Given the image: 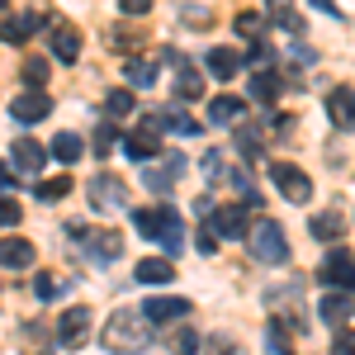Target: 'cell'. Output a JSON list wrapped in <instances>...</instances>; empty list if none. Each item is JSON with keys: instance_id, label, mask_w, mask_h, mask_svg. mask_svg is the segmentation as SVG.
Segmentation results:
<instances>
[{"instance_id": "1", "label": "cell", "mask_w": 355, "mask_h": 355, "mask_svg": "<svg viewBox=\"0 0 355 355\" xmlns=\"http://www.w3.org/2000/svg\"><path fill=\"white\" fill-rule=\"evenodd\" d=\"M133 227L147 237V242H162L166 251H180V242H185V223H180V214H175L171 204L137 209V214H133Z\"/></svg>"}, {"instance_id": "2", "label": "cell", "mask_w": 355, "mask_h": 355, "mask_svg": "<svg viewBox=\"0 0 355 355\" xmlns=\"http://www.w3.org/2000/svg\"><path fill=\"white\" fill-rule=\"evenodd\" d=\"M147 341H152V322H147L137 308H119L110 322H105V346H110V351L133 355V351H142Z\"/></svg>"}, {"instance_id": "3", "label": "cell", "mask_w": 355, "mask_h": 355, "mask_svg": "<svg viewBox=\"0 0 355 355\" xmlns=\"http://www.w3.org/2000/svg\"><path fill=\"white\" fill-rule=\"evenodd\" d=\"M246 237H251V256L256 261H266V266H284L289 261V242H284V232H279L275 218H256Z\"/></svg>"}, {"instance_id": "4", "label": "cell", "mask_w": 355, "mask_h": 355, "mask_svg": "<svg viewBox=\"0 0 355 355\" xmlns=\"http://www.w3.org/2000/svg\"><path fill=\"white\" fill-rule=\"evenodd\" d=\"M270 180L289 204H308V199H313V180H308L294 162H270Z\"/></svg>"}, {"instance_id": "5", "label": "cell", "mask_w": 355, "mask_h": 355, "mask_svg": "<svg viewBox=\"0 0 355 355\" xmlns=\"http://www.w3.org/2000/svg\"><path fill=\"white\" fill-rule=\"evenodd\" d=\"M71 237L85 246V256H90V261H114V256L123 251V237L110 232V227H71Z\"/></svg>"}, {"instance_id": "6", "label": "cell", "mask_w": 355, "mask_h": 355, "mask_svg": "<svg viewBox=\"0 0 355 355\" xmlns=\"http://www.w3.org/2000/svg\"><path fill=\"white\" fill-rule=\"evenodd\" d=\"M123 147H128V157H137V162H157V152H162V123L157 119H142L133 133L123 137Z\"/></svg>"}, {"instance_id": "7", "label": "cell", "mask_w": 355, "mask_h": 355, "mask_svg": "<svg viewBox=\"0 0 355 355\" xmlns=\"http://www.w3.org/2000/svg\"><path fill=\"white\" fill-rule=\"evenodd\" d=\"M90 204L100 214H114V209H128V185L114 180V175H95L90 180Z\"/></svg>"}, {"instance_id": "8", "label": "cell", "mask_w": 355, "mask_h": 355, "mask_svg": "<svg viewBox=\"0 0 355 355\" xmlns=\"http://www.w3.org/2000/svg\"><path fill=\"white\" fill-rule=\"evenodd\" d=\"M322 284H331V289H355V256L346 246L327 251V261H322Z\"/></svg>"}, {"instance_id": "9", "label": "cell", "mask_w": 355, "mask_h": 355, "mask_svg": "<svg viewBox=\"0 0 355 355\" xmlns=\"http://www.w3.org/2000/svg\"><path fill=\"white\" fill-rule=\"evenodd\" d=\"M90 322H95V318H90V308H67V313H62V322H57V341H62V346H71V351L85 346Z\"/></svg>"}, {"instance_id": "10", "label": "cell", "mask_w": 355, "mask_h": 355, "mask_svg": "<svg viewBox=\"0 0 355 355\" xmlns=\"http://www.w3.org/2000/svg\"><path fill=\"white\" fill-rule=\"evenodd\" d=\"M180 171H185V157H180V152L162 157V166H147V190L171 194V190H175V180H180Z\"/></svg>"}, {"instance_id": "11", "label": "cell", "mask_w": 355, "mask_h": 355, "mask_svg": "<svg viewBox=\"0 0 355 355\" xmlns=\"http://www.w3.org/2000/svg\"><path fill=\"white\" fill-rule=\"evenodd\" d=\"M209 227H214V237H246V232H251V223H246V214L237 204H218L214 218H209Z\"/></svg>"}, {"instance_id": "12", "label": "cell", "mask_w": 355, "mask_h": 355, "mask_svg": "<svg viewBox=\"0 0 355 355\" xmlns=\"http://www.w3.org/2000/svg\"><path fill=\"white\" fill-rule=\"evenodd\" d=\"M327 114H331V123H336V128H346V133L355 128V90H351V85H331Z\"/></svg>"}, {"instance_id": "13", "label": "cell", "mask_w": 355, "mask_h": 355, "mask_svg": "<svg viewBox=\"0 0 355 355\" xmlns=\"http://www.w3.org/2000/svg\"><path fill=\"white\" fill-rule=\"evenodd\" d=\"M10 152H15V166H19L24 175H38V171L48 166V147H38L33 137H15Z\"/></svg>"}, {"instance_id": "14", "label": "cell", "mask_w": 355, "mask_h": 355, "mask_svg": "<svg viewBox=\"0 0 355 355\" xmlns=\"http://www.w3.org/2000/svg\"><path fill=\"white\" fill-rule=\"evenodd\" d=\"M10 114H15L19 123H38V119H48V114H53V100H48L43 90H24V95L10 105Z\"/></svg>"}, {"instance_id": "15", "label": "cell", "mask_w": 355, "mask_h": 355, "mask_svg": "<svg viewBox=\"0 0 355 355\" xmlns=\"http://www.w3.org/2000/svg\"><path fill=\"white\" fill-rule=\"evenodd\" d=\"M33 256H38V251H33V242H24V237H5V242H0V266H5V270H28Z\"/></svg>"}, {"instance_id": "16", "label": "cell", "mask_w": 355, "mask_h": 355, "mask_svg": "<svg viewBox=\"0 0 355 355\" xmlns=\"http://www.w3.org/2000/svg\"><path fill=\"white\" fill-rule=\"evenodd\" d=\"M204 67H209V76H218V81H232V76L242 71V53H232V48H209Z\"/></svg>"}, {"instance_id": "17", "label": "cell", "mask_w": 355, "mask_h": 355, "mask_svg": "<svg viewBox=\"0 0 355 355\" xmlns=\"http://www.w3.org/2000/svg\"><path fill=\"white\" fill-rule=\"evenodd\" d=\"M142 318L147 322H180V318H190V303L185 299H152L142 308Z\"/></svg>"}, {"instance_id": "18", "label": "cell", "mask_w": 355, "mask_h": 355, "mask_svg": "<svg viewBox=\"0 0 355 355\" xmlns=\"http://www.w3.org/2000/svg\"><path fill=\"white\" fill-rule=\"evenodd\" d=\"M346 318H351V294H346V289H331L327 299H322V322H327V327H346Z\"/></svg>"}, {"instance_id": "19", "label": "cell", "mask_w": 355, "mask_h": 355, "mask_svg": "<svg viewBox=\"0 0 355 355\" xmlns=\"http://www.w3.org/2000/svg\"><path fill=\"white\" fill-rule=\"evenodd\" d=\"M53 53L62 57V62H76V57H81V28L53 24Z\"/></svg>"}, {"instance_id": "20", "label": "cell", "mask_w": 355, "mask_h": 355, "mask_svg": "<svg viewBox=\"0 0 355 355\" xmlns=\"http://www.w3.org/2000/svg\"><path fill=\"white\" fill-rule=\"evenodd\" d=\"M246 114V100L237 95H218V100H209V123H237Z\"/></svg>"}, {"instance_id": "21", "label": "cell", "mask_w": 355, "mask_h": 355, "mask_svg": "<svg viewBox=\"0 0 355 355\" xmlns=\"http://www.w3.org/2000/svg\"><path fill=\"white\" fill-rule=\"evenodd\" d=\"M137 279L142 284H171L175 279V266L162 261V256H147V261H137Z\"/></svg>"}, {"instance_id": "22", "label": "cell", "mask_w": 355, "mask_h": 355, "mask_svg": "<svg viewBox=\"0 0 355 355\" xmlns=\"http://www.w3.org/2000/svg\"><path fill=\"white\" fill-rule=\"evenodd\" d=\"M308 227H313L318 242H341V237H346V218H341V214H318Z\"/></svg>"}, {"instance_id": "23", "label": "cell", "mask_w": 355, "mask_h": 355, "mask_svg": "<svg viewBox=\"0 0 355 355\" xmlns=\"http://www.w3.org/2000/svg\"><path fill=\"white\" fill-rule=\"evenodd\" d=\"M105 43H110L114 53H133V48H142V43H147V33H142V28H110V38H105Z\"/></svg>"}, {"instance_id": "24", "label": "cell", "mask_w": 355, "mask_h": 355, "mask_svg": "<svg viewBox=\"0 0 355 355\" xmlns=\"http://www.w3.org/2000/svg\"><path fill=\"white\" fill-rule=\"evenodd\" d=\"M28 33H33V15H10L0 24V38L5 43H28Z\"/></svg>"}, {"instance_id": "25", "label": "cell", "mask_w": 355, "mask_h": 355, "mask_svg": "<svg viewBox=\"0 0 355 355\" xmlns=\"http://www.w3.org/2000/svg\"><path fill=\"white\" fill-rule=\"evenodd\" d=\"M251 100L275 105V100H279V76H275V71H256V81H251Z\"/></svg>"}, {"instance_id": "26", "label": "cell", "mask_w": 355, "mask_h": 355, "mask_svg": "<svg viewBox=\"0 0 355 355\" xmlns=\"http://www.w3.org/2000/svg\"><path fill=\"white\" fill-rule=\"evenodd\" d=\"M157 123H162V128H175V133H185V137H194V133H199V123H194L190 114H180L175 105H166V110L157 114Z\"/></svg>"}, {"instance_id": "27", "label": "cell", "mask_w": 355, "mask_h": 355, "mask_svg": "<svg viewBox=\"0 0 355 355\" xmlns=\"http://www.w3.org/2000/svg\"><path fill=\"white\" fill-rule=\"evenodd\" d=\"M81 152H85V142H81L76 133H57V137H53V157H57V162L71 166L76 157H81Z\"/></svg>"}, {"instance_id": "28", "label": "cell", "mask_w": 355, "mask_h": 355, "mask_svg": "<svg viewBox=\"0 0 355 355\" xmlns=\"http://www.w3.org/2000/svg\"><path fill=\"white\" fill-rule=\"evenodd\" d=\"M270 5V15L279 19V28H289V33H303V19H299V10L289 5V0H266Z\"/></svg>"}, {"instance_id": "29", "label": "cell", "mask_w": 355, "mask_h": 355, "mask_svg": "<svg viewBox=\"0 0 355 355\" xmlns=\"http://www.w3.org/2000/svg\"><path fill=\"white\" fill-rule=\"evenodd\" d=\"M261 137H266L261 123H242V128H237V147H242V157H261Z\"/></svg>"}, {"instance_id": "30", "label": "cell", "mask_w": 355, "mask_h": 355, "mask_svg": "<svg viewBox=\"0 0 355 355\" xmlns=\"http://www.w3.org/2000/svg\"><path fill=\"white\" fill-rule=\"evenodd\" d=\"M157 76H162L157 62H142V57L128 62V85H142V90H147V85H157Z\"/></svg>"}, {"instance_id": "31", "label": "cell", "mask_w": 355, "mask_h": 355, "mask_svg": "<svg viewBox=\"0 0 355 355\" xmlns=\"http://www.w3.org/2000/svg\"><path fill=\"white\" fill-rule=\"evenodd\" d=\"M175 95H180V100H199V95H204V76L185 67V71H180V81H175Z\"/></svg>"}, {"instance_id": "32", "label": "cell", "mask_w": 355, "mask_h": 355, "mask_svg": "<svg viewBox=\"0 0 355 355\" xmlns=\"http://www.w3.org/2000/svg\"><path fill=\"white\" fill-rule=\"evenodd\" d=\"M105 114H110V119H128V114H133V90H110Z\"/></svg>"}, {"instance_id": "33", "label": "cell", "mask_w": 355, "mask_h": 355, "mask_svg": "<svg viewBox=\"0 0 355 355\" xmlns=\"http://www.w3.org/2000/svg\"><path fill=\"white\" fill-rule=\"evenodd\" d=\"M19 76H24L28 90H43V81H48V62H43V57H33V62L19 67Z\"/></svg>"}, {"instance_id": "34", "label": "cell", "mask_w": 355, "mask_h": 355, "mask_svg": "<svg viewBox=\"0 0 355 355\" xmlns=\"http://www.w3.org/2000/svg\"><path fill=\"white\" fill-rule=\"evenodd\" d=\"M33 190H38V199H43V204H57L62 194L71 190V180H67V175H53V180H43V185H33Z\"/></svg>"}, {"instance_id": "35", "label": "cell", "mask_w": 355, "mask_h": 355, "mask_svg": "<svg viewBox=\"0 0 355 355\" xmlns=\"http://www.w3.org/2000/svg\"><path fill=\"white\" fill-rule=\"evenodd\" d=\"M33 299H38V303H53V299H57V279H53L48 270L33 275Z\"/></svg>"}, {"instance_id": "36", "label": "cell", "mask_w": 355, "mask_h": 355, "mask_svg": "<svg viewBox=\"0 0 355 355\" xmlns=\"http://www.w3.org/2000/svg\"><path fill=\"white\" fill-rule=\"evenodd\" d=\"M199 346H204V341H199L194 331H175V336H171V351H175V355H194Z\"/></svg>"}, {"instance_id": "37", "label": "cell", "mask_w": 355, "mask_h": 355, "mask_svg": "<svg viewBox=\"0 0 355 355\" xmlns=\"http://www.w3.org/2000/svg\"><path fill=\"white\" fill-rule=\"evenodd\" d=\"M237 33H242V38H261V15H256V10H242V15H237Z\"/></svg>"}, {"instance_id": "38", "label": "cell", "mask_w": 355, "mask_h": 355, "mask_svg": "<svg viewBox=\"0 0 355 355\" xmlns=\"http://www.w3.org/2000/svg\"><path fill=\"white\" fill-rule=\"evenodd\" d=\"M15 223H19V204L5 194V199H0V227H15Z\"/></svg>"}, {"instance_id": "39", "label": "cell", "mask_w": 355, "mask_h": 355, "mask_svg": "<svg viewBox=\"0 0 355 355\" xmlns=\"http://www.w3.org/2000/svg\"><path fill=\"white\" fill-rule=\"evenodd\" d=\"M194 246H199L204 256H214V251H218V237H214V227H199V232H194Z\"/></svg>"}, {"instance_id": "40", "label": "cell", "mask_w": 355, "mask_h": 355, "mask_svg": "<svg viewBox=\"0 0 355 355\" xmlns=\"http://www.w3.org/2000/svg\"><path fill=\"white\" fill-rule=\"evenodd\" d=\"M95 152H100V157H110V152H114V128H110V123H100V133H95Z\"/></svg>"}, {"instance_id": "41", "label": "cell", "mask_w": 355, "mask_h": 355, "mask_svg": "<svg viewBox=\"0 0 355 355\" xmlns=\"http://www.w3.org/2000/svg\"><path fill=\"white\" fill-rule=\"evenodd\" d=\"M331 355H355V331H336V346H331Z\"/></svg>"}, {"instance_id": "42", "label": "cell", "mask_w": 355, "mask_h": 355, "mask_svg": "<svg viewBox=\"0 0 355 355\" xmlns=\"http://www.w3.org/2000/svg\"><path fill=\"white\" fill-rule=\"evenodd\" d=\"M218 171H223V152H209V157H204V175L218 180Z\"/></svg>"}, {"instance_id": "43", "label": "cell", "mask_w": 355, "mask_h": 355, "mask_svg": "<svg viewBox=\"0 0 355 355\" xmlns=\"http://www.w3.org/2000/svg\"><path fill=\"white\" fill-rule=\"evenodd\" d=\"M119 10H123V15H147L152 0H119Z\"/></svg>"}, {"instance_id": "44", "label": "cell", "mask_w": 355, "mask_h": 355, "mask_svg": "<svg viewBox=\"0 0 355 355\" xmlns=\"http://www.w3.org/2000/svg\"><path fill=\"white\" fill-rule=\"evenodd\" d=\"M270 48H266V43H256V48H251V62H256V67H266V62H270Z\"/></svg>"}, {"instance_id": "45", "label": "cell", "mask_w": 355, "mask_h": 355, "mask_svg": "<svg viewBox=\"0 0 355 355\" xmlns=\"http://www.w3.org/2000/svg\"><path fill=\"white\" fill-rule=\"evenodd\" d=\"M185 19H194V24H209V10H199V5L190 10V5H185Z\"/></svg>"}, {"instance_id": "46", "label": "cell", "mask_w": 355, "mask_h": 355, "mask_svg": "<svg viewBox=\"0 0 355 355\" xmlns=\"http://www.w3.org/2000/svg\"><path fill=\"white\" fill-rule=\"evenodd\" d=\"M313 5H318V10H322V15H341V10H336V5H331V0H313Z\"/></svg>"}, {"instance_id": "47", "label": "cell", "mask_w": 355, "mask_h": 355, "mask_svg": "<svg viewBox=\"0 0 355 355\" xmlns=\"http://www.w3.org/2000/svg\"><path fill=\"white\" fill-rule=\"evenodd\" d=\"M0 190H10V166H0Z\"/></svg>"}, {"instance_id": "48", "label": "cell", "mask_w": 355, "mask_h": 355, "mask_svg": "<svg viewBox=\"0 0 355 355\" xmlns=\"http://www.w3.org/2000/svg\"><path fill=\"white\" fill-rule=\"evenodd\" d=\"M5 5H10V0H0V10H5Z\"/></svg>"}]
</instances>
